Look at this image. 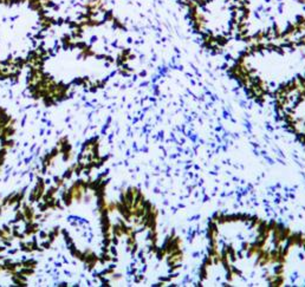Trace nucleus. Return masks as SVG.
<instances>
[{"label": "nucleus", "instance_id": "nucleus-1", "mask_svg": "<svg viewBox=\"0 0 305 287\" xmlns=\"http://www.w3.org/2000/svg\"><path fill=\"white\" fill-rule=\"evenodd\" d=\"M229 72L258 103L305 88V38L244 46Z\"/></svg>", "mask_w": 305, "mask_h": 287}, {"label": "nucleus", "instance_id": "nucleus-2", "mask_svg": "<svg viewBox=\"0 0 305 287\" xmlns=\"http://www.w3.org/2000/svg\"><path fill=\"white\" fill-rule=\"evenodd\" d=\"M305 38V0H241L237 43L244 46Z\"/></svg>", "mask_w": 305, "mask_h": 287}, {"label": "nucleus", "instance_id": "nucleus-3", "mask_svg": "<svg viewBox=\"0 0 305 287\" xmlns=\"http://www.w3.org/2000/svg\"><path fill=\"white\" fill-rule=\"evenodd\" d=\"M47 21L43 0H0V66H18L30 58Z\"/></svg>", "mask_w": 305, "mask_h": 287}, {"label": "nucleus", "instance_id": "nucleus-4", "mask_svg": "<svg viewBox=\"0 0 305 287\" xmlns=\"http://www.w3.org/2000/svg\"><path fill=\"white\" fill-rule=\"evenodd\" d=\"M240 7L241 0H197L186 9L203 46L222 52L237 43Z\"/></svg>", "mask_w": 305, "mask_h": 287}, {"label": "nucleus", "instance_id": "nucleus-5", "mask_svg": "<svg viewBox=\"0 0 305 287\" xmlns=\"http://www.w3.org/2000/svg\"><path fill=\"white\" fill-rule=\"evenodd\" d=\"M272 104L287 130L305 142V88L287 92L276 98Z\"/></svg>", "mask_w": 305, "mask_h": 287}]
</instances>
